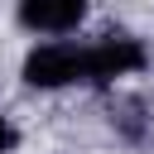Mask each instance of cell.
Listing matches in <instances>:
<instances>
[{"label":"cell","mask_w":154,"mask_h":154,"mask_svg":"<svg viewBox=\"0 0 154 154\" xmlns=\"http://www.w3.org/2000/svg\"><path fill=\"white\" fill-rule=\"evenodd\" d=\"M10 149H14V125L0 116V154H10Z\"/></svg>","instance_id":"cell-4"},{"label":"cell","mask_w":154,"mask_h":154,"mask_svg":"<svg viewBox=\"0 0 154 154\" xmlns=\"http://www.w3.org/2000/svg\"><path fill=\"white\" fill-rule=\"evenodd\" d=\"M144 67V48L125 34H106L96 43H87V82H116L125 72Z\"/></svg>","instance_id":"cell-2"},{"label":"cell","mask_w":154,"mask_h":154,"mask_svg":"<svg viewBox=\"0 0 154 154\" xmlns=\"http://www.w3.org/2000/svg\"><path fill=\"white\" fill-rule=\"evenodd\" d=\"M29 87H72L87 82V43H38L24 58Z\"/></svg>","instance_id":"cell-1"},{"label":"cell","mask_w":154,"mask_h":154,"mask_svg":"<svg viewBox=\"0 0 154 154\" xmlns=\"http://www.w3.org/2000/svg\"><path fill=\"white\" fill-rule=\"evenodd\" d=\"M87 19V0H19V24L34 34H67Z\"/></svg>","instance_id":"cell-3"}]
</instances>
